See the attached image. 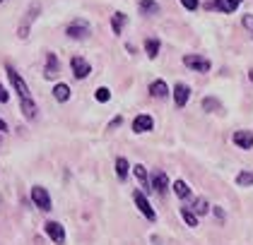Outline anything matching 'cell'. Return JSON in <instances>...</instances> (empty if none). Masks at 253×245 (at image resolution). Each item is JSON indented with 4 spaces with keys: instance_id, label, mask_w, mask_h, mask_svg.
Returning <instances> with one entry per match:
<instances>
[{
    "instance_id": "1",
    "label": "cell",
    "mask_w": 253,
    "mask_h": 245,
    "mask_svg": "<svg viewBox=\"0 0 253 245\" xmlns=\"http://www.w3.org/2000/svg\"><path fill=\"white\" fill-rule=\"evenodd\" d=\"M5 70H7V77H10V84H12V89L17 92V96H20V108H22V113L27 115L29 120H34L37 118V104H34V99H32V92H29V87H27V82L22 79V75L7 63L5 65Z\"/></svg>"
},
{
    "instance_id": "2",
    "label": "cell",
    "mask_w": 253,
    "mask_h": 245,
    "mask_svg": "<svg viewBox=\"0 0 253 245\" xmlns=\"http://www.w3.org/2000/svg\"><path fill=\"white\" fill-rule=\"evenodd\" d=\"M65 34L70 38H75V41H82V38H87L92 34V27H89L87 19H73V22L65 27Z\"/></svg>"
},
{
    "instance_id": "3",
    "label": "cell",
    "mask_w": 253,
    "mask_h": 245,
    "mask_svg": "<svg viewBox=\"0 0 253 245\" xmlns=\"http://www.w3.org/2000/svg\"><path fill=\"white\" fill-rule=\"evenodd\" d=\"M133 202H135V207L140 209V214H142L147 221H157L155 207L150 205V200L145 197V192H142V190H135V192H133Z\"/></svg>"
},
{
    "instance_id": "4",
    "label": "cell",
    "mask_w": 253,
    "mask_h": 245,
    "mask_svg": "<svg viewBox=\"0 0 253 245\" xmlns=\"http://www.w3.org/2000/svg\"><path fill=\"white\" fill-rule=\"evenodd\" d=\"M32 202H34L41 211H51V209H53V200H51L48 190L41 188V185H34V188H32Z\"/></svg>"
},
{
    "instance_id": "5",
    "label": "cell",
    "mask_w": 253,
    "mask_h": 245,
    "mask_svg": "<svg viewBox=\"0 0 253 245\" xmlns=\"http://www.w3.org/2000/svg\"><path fill=\"white\" fill-rule=\"evenodd\" d=\"M183 65L195 70V72H210V68H212V63H210L208 58L198 56V53H186V56H183Z\"/></svg>"
},
{
    "instance_id": "6",
    "label": "cell",
    "mask_w": 253,
    "mask_h": 245,
    "mask_svg": "<svg viewBox=\"0 0 253 245\" xmlns=\"http://www.w3.org/2000/svg\"><path fill=\"white\" fill-rule=\"evenodd\" d=\"M39 2H34V5H32V7H29V12H27V17L22 19V24H20V29H17V36L20 38H27L29 36V29H32V22H34V19L39 17Z\"/></svg>"
},
{
    "instance_id": "7",
    "label": "cell",
    "mask_w": 253,
    "mask_h": 245,
    "mask_svg": "<svg viewBox=\"0 0 253 245\" xmlns=\"http://www.w3.org/2000/svg\"><path fill=\"white\" fill-rule=\"evenodd\" d=\"M150 188L155 190L157 195H167V190H169V175L164 171H155L150 175Z\"/></svg>"
},
{
    "instance_id": "8",
    "label": "cell",
    "mask_w": 253,
    "mask_h": 245,
    "mask_svg": "<svg viewBox=\"0 0 253 245\" xmlns=\"http://www.w3.org/2000/svg\"><path fill=\"white\" fill-rule=\"evenodd\" d=\"M244 0H212V2H208L205 7L208 10H219V12H224V15H232L239 10V5H241Z\"/></svg>"
},
{
    "instance_id": "9",
    "label": "cell",
    "mask_w": 253,
    "mask_h": 245,
    "mask_svg": "<svg viewBox=\"0 0 253 245\" xmlns=\"http://www.w3.org/2000/svg\"><path fill=\"white\" fill-rule=\"evenodd\" d=\"M43 231H46V236H48L56 245L65 243V228L60 226L58 221H46V224H43Z\"/></svg>"
},
{
    "instance_id": "10",
    "label": "cell",
    "mask_w": 253,
    "mask_h": 245,
    "mask_svg": "<svg viewBox=\"0 0 253 245\" xmlns=\"http://www.w3.org/2000/svg\"><path fill=\"white\" fill-rule=\"evenodd\" d=\"M70 68H73V75L78 77V79H84V77H89V72H92L89 60H84V58H80V56H75L70 60Z\"/></svg>"
},
{
    "instance_id": "11",
    "label": "cell",
    "mask_w": 253,
    "mask_h": 245,
    "mask_svg": "<svg viewBox=\"0 0 253 245\" xmlns=\"http://www.w3.org/2000/svg\"><path fill=\"white\" fill-rule=\"evenodd\" d=\"M188 99H191V87L183 84V82H176L174 84V104L178 108H183V106L188 104Z\"/></svg>"
},
{
    "instance_id": "12",
    "label": "cell",
    "mask_w": 253,
    "mask_h": 245,
    "mask_svg": "<svg viewBox=\"0 0 253 245\" xmlns=\"http://www.w3.org/2000/svg\"><path fill=\"white\" fill-rule=\"evenodd\" d=\"M232 140L239 149H253V132L251 130H236L232 135Z\"/></svg>"
},
{
    "instance_id": "13",
    "label": "cell",
    "mask_w": 253,
    "mask_h": 245,
    "mask_svg": "<svg viewBox=\"0 0 253 245\" xmlns=\"http://www.w3.org/2000/svg\"><path fill=\"white\" fill-rule=\"evenodd\" d=\"M60 72V68H58V58H56V53L53 51H48L46 53V68H43V77L46 79H56Z\"/></svg>"
},
{
    "instance_id": "14",
    "label": "cell",
    "mask_w": 253,
    "mask_h": 245,
    "mask_svg": "<svg viewBox=\"0 0 253 245\" xmlns=\"http://www.w3.org/2000/svg\"><path fill=\"white\" fill-rule=\"evenodd\" d=\"M155 128V120H152V115H137L135 120H133V132H137V135H142V132H150Z\"/></svg>"
},
{
    "instance_id": "15",
    "label": "cell",
    "mask_w": 253,
    "mask_h": 245,
    "mask_svg": "<svg viewBox=\"0 0 253 245\" xmlns=\"http://www.w3.org/2000/svg\"><path fill=\"white\" fill-rule=\"evenodd\" d=\"M137 10H140V15L152 17V15H159V2L157 0H140L137 2Z\"/></svg>"
},
{
    "instance_id": "16",
    "label": "cell",
    "mask_w": 253,
    "mask_h": 245,
    "mask_svg": "<svg viewBox=\"0 0 253 245\" xmlns=\"http://www.w3.org/2000/svg\"><path fill=\"white\" fill-rule=\"evenodd\" d=\"M150 94L155 96V99H167V96H169L167 82H164V79H155V82L150 84Z\"/></svg>"
},
{
    "instance_id": "17",
    "label": "cell",
    "mask_w": 253,
    "mask_h": 245,
    "mask_svg": "<svg viewBox=\"0 0 253 245\" xmlns=\"http://www.w3.org/2000/svg\"><path fill=\"white\" fill-rule=\"evenodd\" d=\"M174 195L178 197V200H188L191 197V188H188V183L186 180H174Z\"/></svg>"
},
{
    "instance_id": "18",
    "label": "cell",
    "mask_w": 253,
    "mask_h": 245,
    "mask_svg": "<svg viewBox=\"0 0 253 245\" xmlns=\"http://www.w3.org/2000/svg\"><path fill=\"white\" fill-rule=\"evenodd\" d=\"M188 209L193 211L195 216H203V214H208V211H210V205H208V200H205V197H195L193 207H188Z\"/></svg>"
},
{
    "instance_id": "19",
    "label": "cell",
    "mask_w": 253,
    "mask_h": 245,
    "mask_svg": "<svg viewBox=\"0 0 253 245\" xmlns=\"http://www.w3.org/2000/svg\"><path fill=\"white\" fill-rule=\"evenodd\" d=\"M126 24H128V17L123 12H114L111 15V29H114V34H121Z\"/></svg>"
},
{
    "instance_id": "20",
    "label": "cell",
    "mask_w": 253,
    "mask_h": 245,
    "mask_svg": "<svg viewBox=\"0 0 253 245\" xmlns=\"http://www.w3.org/2000/svg\"><path fill=\"white\" fill-rule=\"evenodd\" d=\"M133 173H135V178L140 180L142 188H150V173H147V169H145L142 164H135V166H133Z\"/></svg>"
},
{
    "instance_id": "21",
    "label": "cell",
    "mask_w": 253,
    "mask_h": 245,
    "mask_svg": "<svg viewBox=\"0 0 253 245\" xmlns=\"http://www.w3.org/2000/svg\"><path fill=\"white\" fill-rule=\"evenodd\" d=\"M128 171H130L128 159H126V156H118V159H116V175H118V180H126V178H128Z\"/></svg>"
},
{
    "instance_id": "22",
    "label": "cell",
    "mask_w": 253,
    "mask_h": 245,
    "mask_svg": "<svg viewBox=\"0 0 253 245\" xmlns=\"http://www.w3.org/2000/svg\"><path fill=\"white\" fill-rule=\"evenodd\" d=\"M53 96H56V101H60V104L68 101V99H70V87H68L65 82H63V84H56V87H53Z\"/></svg>"
},
{
    "instance_id": "23",
    "label": "cell",
    "mask_w": 253,
    "mask_h": 245,
    "mask_svg": "<svg viewBox=\"0 0 253 245\" xmlns=\"http://www.w3.org/2000/svg\"><path fill=\"white\" fill-rule=\"evenodd\" d=\"M145 53H147V58H152V60L159 56V38H147L145 41Z\"/></svg>"
},
{
    "instance_id": "24",
    "label": "cell",
    "mask_w": 253,
    "mask_h": 245,
    "mask_svg": "<svg viewBox=\"0 0 253 245\" xmlns=\"http://www.w3.org/2000/svg\"><path fill=\"white\" fill-rule=\"evenodd\" d=\"M236 185H239V188H251L253 185V173L251 171H241V173L236 175Z\"/></svg>"
},
{
    "instance_id": "25",
    "label": "cell",
    "mask_w": 253,
    "mask_h": 245,
    "mask_svg": "<svg viewBox=\"0 0 253 245\" xmlns=\"http://www.w3.org/2000/svg\"><path fill=\"white\" fill-rule=\"evenodd\" d=\"M181 219L186 221V226H191V228L198 226V216H195V214L188 207H181Z\"/></svg>"
},
{
    "instance_id": "26",
    "label": "cell",
    "mask_w": 253,
    "mask_h": 245,
    "mask_svg": "<svg viewBox=\"0 0 253 245\" xmlns=\"http://www.w3.org/2000/svg\"><path fill=\"white\" fill-rule=\"evenodd\" d=\"M203 108L212 113V111H219V108H222V104H219L214 96H205V99H203Z\"/></svg>"
},
{
    "instance_id": "27",
    "label": "cell",
    "mask_w": 253,
    "mask_h": 245,
    "mask_svg": "<svg viewBox=\"0 0 253 245\" xmlns=\"http://www.w3.org/2000/svg\"><path fill=\"white\" fill-rule=\"evenodd\" d=\"M94 99H97L99 104H106V101L111 99V92H109L106 87H99L97 92H94Z\"/></svg>"
},
{
    "instance_id": "28",
    "label": "cell",
    "mask_w": 253,
    "mask_h": 245,
    "mask_svg": "<svg viewBox=\"0 0 253 245\" xmlns=\"http://www.w3.org/2000/svg\"><path fill=\"white\" fill-rule=\"evenodd\" d=\"M178 2H181L186 10H191V12H193V10H198V5H200L198 0H178Z\"/></svg>"
},
{
    "instance_id": "29",
    "label": "cell",
    "mask_w": 253,
    "mask_h": 245,
    "mask_svg": "<svg viewBox=\"0 0 253 245\" xmlns=\"http://www.w3.org/2000/svg\"><path fill=\"white\" fill-rule=\"evenodd\" d=\"M241 24L253 34V15H244V17H241Z\"/></svg>"
},
{
    "instance_id": "30",
    "label": "cell",
    "mask_w": 253,
    "mask_h": 245,
    "mask_svg": "<svg viewBox=\"0 0 253 245\" xmlns=\"http://www.w3.org/2000/svg\"><path fill=\"white\" fill-rule=\"evenodd\" d=\"M7 99H10V94L5 92V87L0 84V104H7Z\"/></svg>"
},
{
    "instance_id": "31",
    "label": "cell",
    "mask_w": 253,
    "mask_h": 245,
    "mask_svg": "<svg viewBox=\"0 0 253 245\" xmlns=\"http://www.w3.org/2000/svg\"><path fill=\"white\" fill-rule=\"evenodd\" d=\"M121 123H123V118H121V115H116V118H114V120L109 123V130H114V128H118Z\"/></svg>"
},
{
    "instance_id": "32",
    "label": "cell",
    "mask_w": 253,
    "mask_h": 245,
    "mask_svg": "<svg viewBox=\"0 0 253 245\" xmlns=\"http://www.w3.org/2000/svg\"><path fill=\"white\" fill-rule=\"evenodd\" d=\"M212 211H214V216H217L219 221H224V211H222V207H214Z\"/></svg>"
},
{
    "instance_id": "33",
    "label": "cell",
    "mask_w": 253,
    "mask_h": 245,
    "mask_svg": "<svg viewBox=\"0 0 253 245\" xmlns=\"http://www.w3.org/2000/svg\"><path fill=\"white\" fill-rule=\"evenodd\" d=\"M0 132H7V123H5L2 118H0Z\"/></svg>"
},
{
    "instance_id": "34",
    "label": "cell",
    "mask_w": 253,
    "mask_h": 245,
    "mask_svg": "<svg viewBox=\"0 0 253 245\" xmlns=\"http://www.w3.org/2000/svg\"><path fill=\"white\" fill-rule=\"evenodd\" d=\"M249 79H251V82H253V68H251V70H249Z\"/></svg>"
},
{
    "instance_id": "35",
    "label": "cell",
    "mask_w": 253,
    "mask_h": 245,
    "mask_svg": "<svg viewBox=\"0 0 253 245\" xmlns=\"http://www.w3.org/2000/svg\"><path fill=\"white\" fill-rule=\"evenodd\" d=\"M0 2H2V0H0Z\"/></svg>"
}]
</instances>
